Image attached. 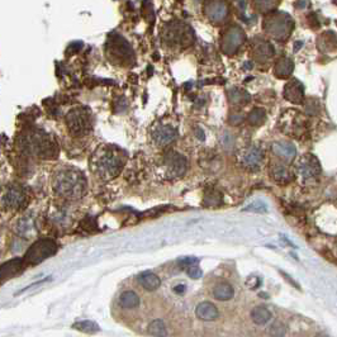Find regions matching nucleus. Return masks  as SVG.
<instances>
[{
  "instance_id": "f03ea898",
  "label": "nucleus",
  "mask_w": 337,
  "mask_h": 337,
  "mask_svg": "<svg viewBox=\"0 0 337 337\" xmlns=\"http://www.w3.org/2000/svg\"><path fill=\"white\" fill-rule=\"evenodd\" d=\"M95 169L102 177L112 179L115 177L125 165V158L118 150L103 151L94 161Z\"/></svg>"
},
{
  "instance_id": "4468645a",
  "label": "nucleus",
  "mask_w": 337,
  "mask_h": 337,
  "mask_svg": "<svg viewBox=\"0 0 337 337\" xmlns=\"http://www.w3.org/2000/svg\"><path fill=\"white\" fill-rule=\"evenodd\" d=\"M271 317V312L265 305H257L251 311V320L256 325H266Z\"/></svg>"
},
{
  "instance_id": "412c9836",
  "label": "nucleus",
  "mask_w": 337,
  "mask_h": 337,
  "mask_svg": "<svg viewBox=\"0 0 337 337\" xmlns=\"http://www.w3.org/2000/svg\"><path fill=\"white\" fill-rule=\"evenodd\" d=\"M285 333H287L285 326L282 322H275L270 328L269 337H285Z\"/></svg>"
},
{
  "instance_id": "6e6552de",
  "label": "nucleus",
  "mask_w": 337,
  "mask_h": 337,
  "mask_svg": "<svg viewBox=\"0 0 337 337\" xmlns=\"http://www.w3.org/2000/svg\"><path fill=\"white\" fill-rule=\"evenodd\" d=\"M175 138H176V131L170 126H161L154 132V140L158 145H169Z\"/></svg>"
},
{
  "instance_id": "cd10ccee",
  "label": "nucleus",
  "mask_w": 337,
  "mask_h": 337,
  "mask_svg": "<svg viewBox=\"0 0 337 337\" xmlns=\"http://www.w3.org/2000/svg\"><path fill=\"white\" fill-rule=\"evenodd\" d=\"M174 290L176 293H184L185 292V285H176V288H174Z\"/></svg>"
},
{
  "instance_id": "a211bd4d",
  "label": "nucleus",
  "mask_w": 337,
  "mask_h": 337,
  "mask_svg": "<svg viewBox=\"0 0 337 337\" xmlns=\"http://www.w3.org/2000/svg\"><path fill=\"white\" fill-rule=\"evenodd\" d=\"M73 327L85 333H95L100 330L99 326L95 322H93V321H80V322L74 323Z\"/></svg>"
},
{
  "instance_id": "bb28decb",
  "label": "nucleus",
  "mask_w": 337,
  "mask_h": 337,
  "mask_svg": "<svg viewBox=\"0 0 337 337\" xmlns=\"http://www.w3.org/2000/svg\"><path fill=\"white\" fill-rule=\"evenodd\" d=\"M274 176H275V179H277V180H280V181H283V180L287 179L288 171L284 168H278V169H275Z\"/></svg>"
},
{
  "instance_id": "2eb2a0df",
  "label": "nucleus",
  "mask_w": 337,
  "mask_h": 337,
  "mask_svg": "<svg viewBox=\"0 0 337 337\" xmlns=\"http://www.w3.org/2000/svg\"><path fill=\"white\" fill-rule=\"evenodd\" d=\"M207 13L210 19L222 20L226 17V14H227V8H226V5L222 2L216 0V2L210 3L209 7L207 8Z\"/></svg>"
},
{
  "instance_id": "9d476101",
  "label": "nucleus",
  "mask_w": 337,
  "mask_h": 337,
  "mask_svg": "<svg viewBox=\"0 0 337 337\" xmlns=\"http://www.w3.org/2000/svg\"><path fill=\"white\" fill-rule=\"evenodd\" d=\"M261 160H262L261 151L253 147L245 151V154L242 155V159H241V163H242V165L245 166V168L255 170L259 168Z\"/></svg>"
},
{
  "instance_id": "4be33fe9",
  "label": "nucleus",
  "mask_w": 337,
  "mask_h": 337,
  "mask_svg": "<svg viewBox=\"0 0 337 337\" xmlns=\"http://www.w3.org/2000/svg\"><path fill=\"white\" fill-rule=\"evenodd\" d=\"M243 210H245V212L264 213L267 210V207H266V204L262 202H254V203H251V204H249Z\"/></svg>"
},
{
  "instance_id": "f8f14e48",
  "label": "nucleus",
  "mask_w": 337,
  "mask_h": 337,
  "mask_svg": "<svg viewBox=\"0 0 337 337\" xmlns=\"http://www.w3.org/2000/svg\"><path fill=\"white\" fill-rule=\"evenodd\" d=\"M23 270V260L22 259H13L10 261L5 262L2 266V278H13L14 275L19 274Z\"/></svg>"
},
{
  "instance_id": "b1692460",
  "label": "nucleus",
  "mask_w": 337,
  "mask_h": 337,
  "mask_svg": "<svg viewBox=\"0 0 337 337\" xmlns=\"http://www.w3.org/2000/svg\"><path fill=\"white\" fill-rule=\"evenodd\" d=\"M30 228H32V225H30V222L28 220H22L18 222V227H17V232L20 233V235H24V233H27L28 231H30Z\"/></svg>"
},
{
  "instance_id": "aec40b11",
  "label": "nucleus",
  "mask_w": 337,
  "mask_h": 337,
  "mask_svg": "<svg viewBox=\"0 0 337 337\" xmlns=\"http://www.w3.org/2000/svg\"><path fill=\"white\" fill-rule=\"evenodd\" d=\"M236 38H240V33L237 30H233V32L228 33V36L226 37L225 42H223V48H226V51L232 50V48H236L240 42H236Z\"/></svg>"
},
{
  "instance_id": "9b49d317",
  "label": "nucleus",
  "mask_w": 337,
  "mask_h": 337,
  "mask_svg": "<svg viewBox=\"0 0 337 337\" xmlns=\"http://www.w3.org/2000/svg\"><path fill=\"white\" fill-rule=\"evenodd\" d=\"M138 282H140L141 285H142L146 290H148V292H154V290L159 289L161 285L160 278L151 271L142 272V274L138 277Z\"/></svg>"
},
{
  "instance_id": "0eeeda50",
  "label": "nucleus",
  "mask_w": 337,
  "mask_h": 337,
  "mask_svg": "<svg viewBox=\"0 0 337 337\" xmlns=\"http://www.w3.org/2000/svg\"><path fill=\"white\" fill-rule=\"evenodd\" d=\"M195 315H197L198 318L203 321H215L220 316V312H218L217 307L213 303L202 302L195 308Z\"/></svg>"
},
{
  "instance_id": "39448f33",
  "label": "nucleus",
  "mask_w": 337,
  "mask_h": 337,
  "mask_svg": "<svg viewBox=\"0 0 337 337\" xmlns=\"http://www.w3.org/2000/svg\"><path fill=\"white\" fill-rule=\"evenodd\" d=\"M25 202H27V195H25L24 189L20 185L13 184L8 187L4 198H3V203H4L5 207L18 209V208H22L25 204Z\"/></svg>"
},
{
  "instance_id": "5701e85b",
  "label": "nucleus",
  "mask_w": 337,
  "mask_h": 337,
  "mask_svg": "<svg viewBox=\"0 0 337 337\" xmlns=\"http://www.w3.org/2000/svg\"><path fill=\"white\" fill-rule=\"evenodd\" d=\"M185 270H187V274L189 275L190 278H193V279H199V278H202V275H203L202 269L198 266V264L197 265H192V266L187 267Z\"/></svg>"
},
{
  "instance_id": "a878e982",
  "label": "nucleus",
  "mask_w": 337,
  "mask_h": 337,
  "mask_svg": "<svg viewBox=\"0 0 337 337\" xmlns=\"http://www.w3.org/2000/svg\"><path fill=\"white\" fill-rule=\"evenodd\" d=\"M198 261H199V260H198L197 257H185V259L180 260V265H182L181 267L187 269V267L192 266V265H197Z\"/></svg>"
},
{
  "instance_id": "6ab92c4d",
  "label": "nucleus",
  "mask_w": 337,
  "mask_h": 337,
  "mask_svg": "<svg viewBox=\"0 0 337 337\" xmlns=\"http://www.w3.org/2000/svg\"><path fill=\"white\" fill-rule=\"evenodd\" d=\"M274 151L275 154H278L279 156H283V158L287 159L292 158L295 154L294 148L290 145H287V143H277V145L274 146Z\"/></svg>"
},
{
  "instance_id": "ddd939ff",
  "label": "nucleus",
  "mask_w": 337,
  "mask_h": 337,
  "mask_svg": "<svg viewBox=\"0 0 337 337\" xmlns=\"http://www.w3.org/2000/svg\"><path fill=\"white\" fill-rule=\"evenodd\" d=\"M213 295L218 300H230L235 295V289L228 283H220L213 289Z\"/></svg>"
},
{
  "instance_id": "1a4fd4ad",
  "label": "nucleus",
  "mask_w": 337,
  "mask_h": 337,
  "mask_svg": "<svg viewBox=\"0 0 337 337\" xmlns=\"http://www.w3.org/2000/svg\"><path fill=\"white\" fill-rule=\"evenodd\" d=\"M69 127L73 130L74 133L76 135H81L85 131L87 130L89 125H87L86 117H85L84 113L81 112H74L69 115Z\"/></svg>"
},
{
  "instance_id": "c85d7f7f",
  "label": "nucleus",
  "mask_w": 337,
  "mask_h": 337,
  "mask_svg": "<svg viewBox=\"0 0 337 337\" xmlns=\"http://www.w3.org/2000/svg\"><path fill=\"white\" fill-rule=\"evenodd\" d=\"M315 337H331V336L327 335V333H325V332H320V333H317Z\"/></svg>"
},
{
  "instance_id": "20e7f679",
  "label": "nucleus",
  "mask_w": 337,
  "mask_h": 337,
  "mask_svg": "<svg viewBox=\"0 0 337 337\" xmlns=\"http://www.w3.org/2000/svg\"><path fill=\"white\" fill-rule=\"evenodd\" d=\"M56 251H57V245H56L55 241L48 240V238L40 240L28 249L24 256V261L29 265L40 264V262L45 261L46 259L55 255Z\"/></svg>"
},
{
  "instance_id": "7ed1b4c3",
  "label": "nucleus",
  "mask_w": 337,
  "mask_h": 337,
  "mask_svg": "<svg viewBox=\"0 0 337 337\" xmlns=\"http://www.w3.org/2000/svg\"><path fill=\"white\" fill-rule=\"evenodd\" d=\"M25 151L41 158H53L57 154L55 143L45 133H33L23 142Z\"/></svg>"
},
{
  "instance_id": "393cba45",
  "label": "nucleus",
  "mask_w": 337,
  "mask_h": 337,
  "mask_svg": "<svg viewBox=\"0 0 337 337\" xmlns=\"http://www.w3.org/2000/svg\"><path fill=\"white\" fill-rule=\"evenodd\" d=\"M300 172H302V175L305 177V179H310V177L315 176L316 175V168L311 166V164H303L302 169H300Z\"/></svg>"
},
{
  "instance_id": "f257e3e1",
  "label": "nucleus",
  "mask_w": 337,
  "mask_h": 337,
  "mask_svg": "<svg viewBox=\"0 0 337 337\" xmlns=\"http://www.w3.org/2000/svg\"><path fill=\"white\" fill-rule=\"evenodd\" d=\"M86 181L81 172L78 170H63L56 175L53 180V189L60 197L68 199H79L84 195Z\"/></svg>"
},
{
  "instance_id": "dca6fc26",
  "label": "nucleus",
  "mask_w": 337,
  "mask_h": 337,
  "mask_svg": "<svg viewBox=\"0 0 337 337\" xmlns=\"http://www.w3.org/2000/svg\"><path fill=\"white\" fill-rule=\"evenodd\" d=\"M119 303L123 308H136L140 304V298L132 290L122 293L119 298Z\"/></svg>"
},
{
  "instance_id": "f3484780",
  "label": "nucleus",
  "mask_w": 337,
  "mask_h": 337,
  "mask_svg": "<svg viewBox=\"0 0 337 337\" xmlns=\"http://www.w3.org/2000/svg\"><path fill=\"white\" fill-rule=\"evenodd\" d=\"M148 332L154 337H166L168 332H166V327L161 320H155L150 323L148 326Z\"/></svg>"
},
{
  "instance_id": "423d86ee",
  "label": "nucleus",
  "mask_w": 337,
  "mask_h": 337,
  "mask_svg": "<svg viewBox=\"0 0 337 337\" xmlns=\"http://www.w3.org/2000/svg\"><path fill=\"white\" fill-rule=\"evenodd\" d=\"M165 165L171 177H179L187 171V160L179 154H169L165 159Z\"/></svg>"
}]
</instances>
